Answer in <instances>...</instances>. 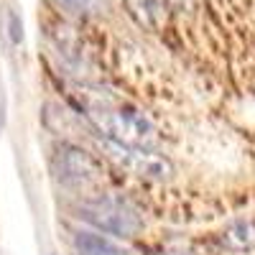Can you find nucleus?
I'll use <instances>...</instances> for the list:
<instances>
[{
    "mask_svg": "<svg viewBox=\"0 0 255 255\" xmlns=\"http://www.w3.org/2000/svg\"><path fill=\"white\" fill-rule=\"evenodd\" d=\"M92 120L108 140H118L125 145H143V148L156 143V128L135 110L97 108L92 110Z\"/></svg>",
    "mask_w": 255,
    "mask_h": 255,
    "instance_id": "obj_1",
    "label": "nucleus"
},
{
    "mask_svg": "<svg viewBox=\"0 0 255 255\" xmlns=\"http://www.w3.org/2000/svg\"><path fill=\"white\" fill-rule=\"evenodd\" d=\"M79 217L87 220L102 232H110L115 238H135L140 230V217L138 212L113 197H97L79 204Z\"/></svg>",
    "mask_w": 255,
    "mask_h": 255,
    "instance_id": "obj_2",
    "label": "nucleus"
},
{
    "mask_svg": "<svg viewBox=\"0 0 255 255\" xmlns=\"http://www.w3.org/2000/svg\"><path fill=\"white\" fill-rule=\"evenodd\" d=\"M102 151L115 166L125 168L128 174L140 176V179H151V181H166L174 176V166L166 156L151 151L143 145H125L118 140H102Z\"/></svg>",
    "mask_w": 255,
    "mask_h": 255,
    "instance_id": "obj_3",
    "label": "nucleus"
},
{
    "mask_svg": "<svg viewBox=\"0 0 255 255\" xmlns=\"http://www.w3.org/2000/svg\"><path fill=\"white\" fill-rule=\"evenodd\" d=\"M51 171L56 176L59 184L72 186V189H82V186H92L102 179L100 163L79 145L64 143L56 148L54 161H51Z\"/></svg>",
    "mask_w": 255,
    "mask_h": 255,
    "instance_id": "obj_4",
    "label": "nucleus"
},
{
    "mask_svg": "<svg viewBox=\"0 0 255 255\" xmlns=\"http://www.w3.org/2000/svg\"><path fill=\"white\" fill-rule=\"evenodd\" d=\"M222 245L230 250H253L255 248V217L235 220L222 230Z\"/></svg>",
    "mask_w": 255,
    "mask_h": 255,
    "instance_id": "obj_5",
    "label": "nucleus"
},
{
    "mask_svg": "<svg viewBox=\"0 0 255 255\" xmlns=\"http://www.w3.org/2000/svg\"><path fill=\"white\" fill-rule=\"evenodd\" d=\"M74 250L77 255H128L120 245H115L113 240L97 235V232H90V230L74 232Z\"/></svg>",
    "mask_w": 255,
    "mask_h": 255,
    "instance_id": "obj_6",
    "label": "nucleus"
},
{
    "mask_svg": "<svg viewBox=\"0 0 255 255\" xmlns=\"http://www.w3.org/2000/svg\"><path fill=\"white\" fill-rule=\"evenodd\" d=\"M128 13H130L140 26L156 31L163 23V3L161 0H125Z\"/></svg>",
    "mask_w": 255,
    "mask_h": 255,
    "instance_id": "obj_7",
    "label": "nucleus"
},
{
    "mask_svg": "<svg viewBox=\"0 0 255 255\" xmlns=\"http://www.w3.org/2000/svg\"><path fill=\"white\" fill-rule=\"evenodd\" d=\"M56 3L72 13H92L97 8V0H56Z\"/></svg>",
    "mask_w": 255,
    "mask_h": 255,
    "instance_id": "obj_8",
    "label": "nucleus"
},
{
    "mask_svg": "<svg viewBox=\"0 0 255 255\" xmlns=\"http://www.w3.org/2000/svg\"><path fill=\"white\" fill-rule=\"evenodd\" d=\"M8 28H10V38H13V41H20L23 31H20V23H18L15 13H8Z\"/></svg>",
    "mask_w": 255,
    "mask_h": 255,
    "instance_id": "obj_9",
    "label": "nucleus"
},
{
    "mask_svg": "<svg viewBox=\"0 0 255 255\" xmlns=\"http://www.w3.org/2000/svg\"><path fill=\"white\" fill-rule=\"evenodd\" d=\"M168 3H171V5H179V8H184V5H189V3H191V0H168Z\"/></svg>",
    "mask_w": 255,
    "mask_h": 255,
    "instance_id": "obj_10",
    "label": "nucleus"
}]
</instances>
